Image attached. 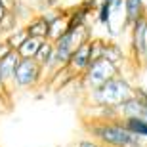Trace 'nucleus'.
<instances>
[{"label":"nucleus","instance_id":"nucleus-19","mask_svg":"<svg viewBox=\"0 0 147 147\" xmlns=\"http://www.w3.org/2000/svg\"><path fill=\"white\" fill-rule=\"evenodd\" d=\"M90 48H92V63L98 59H103V38H92Z\"/></svg>","mask_w":147,"mask_h":147},{"label":"nucleus","instance_id":"nucleus-25","mask_svg":"<svg viewBox=\"0 0 147 147\" xmlns=\"http://www.w3.org/2000/svg\"><path fill=\"white\" fill-rule=\"evenodd\" d=\"M0 2H2V4H4L8 10H13V6L17 4V0H0Z\"/></svg>","mask_w":147,"mask_h":147},{"label":"nucleus","instance_id":"nucleus-23","mask_svg":"<svg viewBox=\"0 0 147 147\" xmlns=\"http://www.w3.org/2000/svg\"><path fill=\"white\" fill-rule=\"evenodd\" d=\"M10 109V94H0V113Z\"/></svg>","mask_w":147,"mask_h":147},{"label":"nucleus","instance_id":"nucleus-6","mask_svg":"<svg viewBox=\"0 0 147 147\" xmlns=\"http://www.w3.org/2000/svg\"><path fill=\"white\" fill-rule=\"evenodd\" d=\"M119 119H140L147 122V90L142 86L134 88V96L126 99L119 109Z\"/></svg>","mask_w":147,"mask_h":147},{"label":"nucleus","instance_id":"nucleus-17","mask_svg":"<svg viewBox=\"0 0 147 147\" xmlns=\"http://www.w3.org/2000/svg\"><path fill=\"white\" fill-rule=\"evenodd\" d=\"M96 19H98V23L103 25V27H111V25H113L115 11L107 2H103V0H101V4H99L98 11H96Z\"/></svg>","mask_w":147,"mask_h":147},{"label":"nucleus","instance_id":"nucleus-7","mask_svg":"<svg viewBox=\"0 0 147 147\" xmlns=\"http://www.w3.org/2000/svg\"><path fill=\"white\" fill-rule=\"evenodd\" d=\"M90 63H92V48H90V42H86L71 55V59L67 63V71L75 78H80L84 71L90 67Z\"/></svg>","mask_w":147,"mask_h":147},{"label":"nucleus","instance_id":"nucleus-12","mask_svg":"<svg viewBox=\"0 0 147 147\" xmlns=\"http://www.w3.org/2000/svg\"><path fill=\"white\" fill-rule=\"evenodd\" d=\"M69 17H67V10H59V16L55 17L54 21L50 23V33H48V40L50 42H55L59 40L63 34L69 31Z\"/></svg>","mask_w":147,"mask_h":147},{"label":"nucleus","instance_id":"nucleus-10","mask_svg":"<svg viewBox=\"0 0 147 147\" xmlns=\"http://www.w3.org/2000/svg\"><path fill=\"white\" fill-rule=\"evenodd\" d=\"M29 36L33 38H40V40H48V33H50V23L42 17V13H34L27 23H25Z\"/></svg>","mask_w":147,"mask_h":147},{"label":"nucleus","instance_id":"nucleus-21","mask_svg":"<svg viewBox=\"0 0 147 147\" xmlns=\"http://www.w3.org/2000/svg\"><path fill=\"white\" fill-rule=\"evenodd\" d=\"M23 2H27L36 13H40V11L46 10V0H23Z\"/></svg>","mask_w":147,"mask_h":147},{"label":"nucleus","instance_id":"nucleus-1","mask_svg":"<svg viewBox=\"0 0 147 147\" xmlns=\"http://www.w3.org/2000/svg\"><path fill=\"white\" fill-rule=\"evenodd\" d=\"M84 130L103 147H145V140L132 134L122 120H84Z\"/></svg>","mask_w":147,"mask_h":147},{"label":"nucleus","instance_id":"nucleus-13","mask_svg":"<svg viewBox=\"0 0 147 147\" xmlns=\"http://www.w3.org/2000/svg\"><path fill=\"white\" fill-rule=\"evenodd\" d=\"M90 11L84 8V6L76 4L73 6L71 10H67V17H69V27H88V21H90Z\"/></svg>","mask_w":147,"mask_h":147},{"label":"nucleus","instance_id":"nucleus-16","mask_svg":"<svg viewBox=\"0 0 147 147\" xmlns=\"http://www.w3.org/2000/svg\"><path fill=\"white\" fill-rule=\"evenodd\" d=\"M27 38H29L27 29H25V25H21V27H17L13 33L8 34L4 40H6V44H8V46H10L13 52H17V50H19L23 44H25V40H27Z\"/></svg>","mask_w":147,"mask_h":147},{"label":"nucleus","instance_id":"nucleus-2","mask_svg":"<svg viewBox=\"0 0 147 147\" xmlns=\"http://www.w3.org/2000/svg\"><path fill=\"white\" fill-rule=\"evenodd\" d=\"M134 88L136 86L130 82L128 76L120 75V76H115L107 84H103L101 88H98L96 92L84 94V99H86V105H92V107L119 109L126 99H130L134 96Z\"/></svg>","mask_w":147,"mask_h":147},{"label":"nucleus","instance_id":"nucleus-14","mask_svg":"<svg viewBox=\"0 0 147 147\" xmlns=\"http://www.w3.org/2000/svg\"><path fill=\"white\" fill-rule=\"evenodd\" d=\"M54 55H55L54 42H50V40H44L42 46H40V50H38L36 57H34V61H36L38 65H40L44 71H46V69L50 67V63L54 61Z\"/></svg>","mask_w":147,"mask_h":147},{"label":"nucleus","instance_id":"nucleus-3","mask_svg":"<svg viewBox=\"0 0 147 147\" xmlns=\"http://www.w3.org/2000/svg\"><path fill=\"white\" fill-rule=\"evenodd\" d=\"M122 75V69L117 67L115 63L107 59H98L90 63L84 75L78 78V84H80V90L84 94H90V92H96L98 88H101L103 84H107L109 80H113L115 76H120Z\"/></svg>","mask_w":147,"mask_h":147},{"label":"nucleus","instance_id":"nucleus-9","mask_svg":"<svg viewBox=\"0 0 147 147\" xmlns=\"http://www.w3.org/2000/svg\"><path fill=\"white\" fill-rule=\"evenodd\" d=\"M145 16H147V0H124V8H122L124 29L130 31L132 25Z\"/></svg>","mask_w":147,"mask_h":147},{"label":"nucleus","instance_id":"nucleus-4","mask_svg":"<svg viewBox=\"0 0 147 147\" xmlns=\"http://www.w3.org/2000/svg\"><path fill=\"white\" fill-rule=\"evenodd\" d=\"M44 82V69L34 59H21L13 76V90H33Z\"/></svg>","mask_w":147,"mask_h":147},{"label":"nucleus","instance_id":"nucleus-20","mask_svg":"<svg viewBox=\"0 0 147 147\" xmlns=\"http://www.w3.org/2000/svg\"><path fill=\"white\" fill-rule=\"evenodd\" d=\"M73 147H103V145L96 140H92V138H80L73 143Z\"/></svg>","mask_w":147,"mask_h":147},{"label":"nucleus","instance_id":"nucleus-24","mask_svg":"<svg viewBox=\"0 0 147 147\" xmlns=\"http://www.w3.org/2000/svg\"><path fill=\"white\" fill-rule=\"evenodd\" d=\"M11 52H13V50H11L10 46L6 44V40H2V42H0V61L4 59V57H8Z\"/></svg>","mask_w":147,"mask_h":147},{"label":"nucleus","instance_id":"nucleus-18","mask_svg":"<svg viewBox=\"0 0 147 147\" xmlns=\"http://www.w3.org/2000/svg\"><path fill=\"white\" fill-rule=\"evenodd\" d=\"M17 27H21L19 19L16 17V13H13V11H8V13L4 16V19L0 21V34H6V36H8V34L13 33Z\"/></svg>","mask_w":147,"mask_h":147},{"label":"nucleus","instance_id":"nucleus-22","mask_svg":"<svg viewBox=\"0 0 147 147\" xmlns=\"http://www.w3.org/2000/svg\"><path fill=\"white\" fill-rule=\"evenodd\" d=\"M103 2H107V4L113 8L115 16H119L120 11H122V8H124V0H103Z\"/></svg>","mask_w":147,"mask_h":147},{"label":"nucleus","instance_id":"nucleus-5","mask_svg":"<svg viewBox=\"0 0 147 147\" xmlns=\"http://www.w3.org/2000/svg\"><path fill=\"white\" fill-rule=\"evenodd\" d=\"M130 57L147 65V16L130 27Z\"/></svg>","mask_w":147,"mask_h":147},{"label":"nucleus","instance_id":"nucleus-8","mask_svg":"<svg viewBox=\"0 0 147 147\" xmlns=\"http://www.w3.org/2000/svg\"><path fill=\"white\" fill-rule=\"evenodd\" d=\"M19 63H21V57H19L17 52H11L8 57H4L0 61V80H2V84L6 86V90L10 94L13 90V76H16Z\"/></svg>","mask_w":147,"mask_h":147},{"label":"nucleus","instance_id":"nucleus-11","mask_svg":"<svg viewBox=\"0 0 147 147\" xmlns=\"http://www.w3.org/2000/svg\"><path fill=\"white\" fill-rule=\"evenodd\" d=\"M103 59L111 61L115 63L117 67L122 69V63L126 61V52L122 50L119 42H115V40H105L103 38Z\"/></svg>","mask_w":147,"mask_h":147},{"label":"nucleus","instance_id":"nucleus-27","mask_svg":"<svg viewBox=\"0 0 147 147\" xmlns=\"http://www.w3.org/2000/svg\"><path fill=\"white\" fill-rule=\"evenodd\" d=\"M0 94H10L8 90H6V86L2 84V80H0Z\"/></svg>","mask_w":147,"mask_h":147},{"label":"nucleus","instance_id":"nucleus-15","mask_svg":"<svg viewBox=\"0 0 147 147\" xmlns=\"http://www.w3.org/2000/svg\"><path fill=\"white\" fill-rule=\"evenodd\" d=\"M42 42H44V40H40V38L29 36L27 40H25V44L17 50L19 57H21V59H34L36 54H38V50H40V46H42Z\"/></svg>","mask_w":147,"mask_h":147},{"label":"nucleus","instance_id":"nucleus-26","mask_svg":"<svg viewBox=\"0 0 147 147\" xmlns=\"http://www.w3.org/2000/svg\"><path fill=\"white\" fill-rule=\"evenodd\" d=\"M8 11H10V10H8V8H6V6L2 4V2H0V21L4 19V16H6V13H8Z\"/></svg>","mask_w":147,"mask_h":147}]
</instances>
